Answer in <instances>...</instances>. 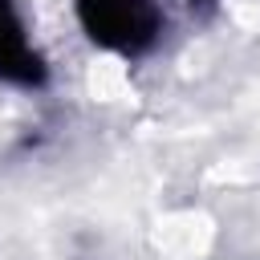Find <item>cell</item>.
I'll return each instance as SVG.
<instances>
[{
  "instance_id": "6da1fadb",
  "label": "cell",
  "mask_w": 260,
  "mask_h": 260,
  "mask_svg": "<svg viewBox=\"0 0 260 260\" xmlns=\"http://www.w3.org/2000/svg\"><path fill=\"white\" fill-rule=\"evenodd\" d=\"M77 16L93 45L122 57L146 53L162 32V12L154 0H77Z\"/></svg>"
},
{
  "instance_id": "7a4b0ae2",
  "label": "cell",
  "mask_w": 260,
  "mask_h": 260,
  "mask_svg": "<svg viewBox=\"0 0 260 260\" xmlns=\"http://www.w3.org/2000/svg\"><path fill=\"white\" fill-rule=\"evenodd\" d=\"M0 81H41V57L32 53L12 0H0Z\"/></svg>"
}]
</instances>
